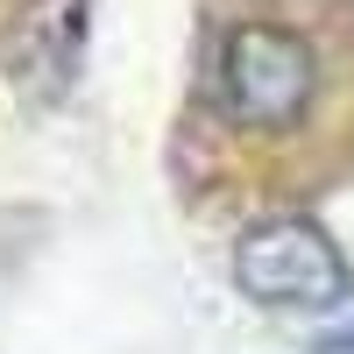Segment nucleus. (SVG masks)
<instances>
[{"label":"nucleus","mask_w":354,"mask_h":354,"mask_svg":"<svg viewBox=\"0 0 354 354\" xmlns=\"http://www.w3.org/2000/svg\"><path fill=\"white\" fill-rule=\"evenodd\" d=\"M312 354H354V333H333V340H319Z\"/></svg>","instance_id":"obj_3"},{"label":"nucleus","mask_w":354,"mask_h":354,"mask_svg":"<svg viewBox=\"0 0 354 354\" xmlns=\"http://www.w3.org/2000/svg\"><path fill=\"white\" fill-rule=\"evenodd\" d=\"M326 93V57L298 21L248 15L220 36L213 57V113L234 135H290L312 121Z\"/></svg>","instance_id":"obj_1"},{"label":"nucleus","mask_w":354,"mask_h":354,"mask_svg":"<svg viewBox=\"0 0 354 354\" xmlns=\"http://www.w3.org/2000/svg\"><path fill=\"white\" fill-rule=\"evenodd\" d=\"M234 283L255 305H283V312H333L354 298V270L347 255L326 241V227L312 220H262L241 234L234 248Z\"/></svg>","instance_id":"obj_2"}]
</instances>
